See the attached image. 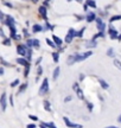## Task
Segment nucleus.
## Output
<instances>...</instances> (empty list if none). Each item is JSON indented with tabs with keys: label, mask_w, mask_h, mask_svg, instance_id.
I'll use <instances>...</instances> for the list:
<instances>
[{
	"label": "nucleus",
	"mask_w": 121,
	"mask_h": 128,
	"mask_svg": "<svg viewBox=\"0 0 121 128\" xmlns=\"http://www.w3.org/2000/svg\"><path fill=\"white\" fill-rule=\"evenodd\" d=\"M92 55H93V52H92V51H87V52L81 54V55H75V62H81V61H84V59H87L88 57H90Z\"/></svg>",
	"instance_id": "1"
},
{
	"label": "nucleus",
	"mask_w": 121,
	"mask_h": 128,
	"mask_svg": "<svg viewBox=\"0 0 121 128\" xmlns=\"http://www.w3.org/2000/svg\"><path fill=\"white\" fill-rule=\"evenodd\" d=\"M47 90H49V80H47V78H44V80H43V83H42V87H40V89H39V95L47 94Z\"/></svg>",
	"instance_id": "2"
},
{
	"label": "nucleus",
	"mask_w": 121,
	"mask_h": 128,
	"mask_svg": "<svg viewBox=\"0 0 121 128\" xmlns=\"http://www.w3.org/2000/svg\"><path fill=\"white\" fill-rule=\"evenodd\" d=\"M76 36V31H75L74 28H70L69 30V32H68V35L65 37V43H71V40H73V38Z\"/></svg>",
	"instance_id": "3"
},
{
	"label": "nucleus",
	"mask_w": 121,
	"mask_h": 128,
	"mask_svg": "<svg viewBox=\"0 0 121 128\" xmlns=\"http://www.w3.org/2000/svg\"><path fill=\"white\" fill-rule=\"evenodd\" d=\"M96 26L99 28V31H104V28H106V24L103 23V20L101 18H96Z\"/></svg>",
	"instance_id": "4"
},
{
	"label": "nucleus",
	"mask_w": 121,
	"mask_h": 128,
	"mask_svg": "<svg viewBox=\"0 0 121 128\" xmlns=\"http://www.w3.org/2000/svg\"><path fill=\"white\" fill-rule=\"evenodd\" d=\"M0 106H1V109L5 110L6 109V106H7V102H6V94L4 92L0 97Z\"/></svg>",
	"instance_id": "5"
},
{
	"label": "nucleus",
	"mask_w": 121,
	"mask_h": 128,
	"mask_svg": "<svg viewBox=\"0 0 121 128\" xmlns=\"http://www.w3.org/2000/svg\"><path fill=\"white\" fill-rule=\"evenodd\" d=\"M26 51H28L26 46H24V45L17 46V52H18L20 56H25V55H26Z\"/></svg>",
	"instance_id": "6"
},
{
	"label": "nucleus",
	"mask_w": 121,
	"mask_h": 128,
	"mask_svg": "<svg viewBox=\"0 0 121 128\" xmlns=\"http://www.w3.org/2000/svg\"><path fill=\"white\" fill-rule=\"evenodd\" d=\"M38 11H39V13H40V16L43 17V19H44V20H47V9H45L44 6H40V7H39V9H38Z\"/></svg>",
	"instance_id": "7"
},
{
	"label": "nucleus",
	"mask_w": 121,
	"mask_h": 128,
	"mask_svg": "<svg viewBox=\"0 0 121 128\" xmlns=\"http://www.w3.org/2000/svg\"><path fill=\"white\" fill-rule=\"evenodd\" d=\"M96 19V16H95V13L94 12H90V13H88V16H87V21L88 23H92Z\"/></svg>",
	"instance_id": "8"
},
{
	"label": "nucleus",
	"mask_w": 121,
	"mask_h": 128,
	"mask_svg": "<svg viewBox=\"0 0 121 128\" xmlns=\"http://www.w3.org/2000/svg\"><path fill=\"white\" fill-rule=\"evenodd\" d=\"M17 63L20 64V65H23V66H28V65H30V64H28V61L24 59V58H18V59H17Z\"/></svg>",
	"instance_id": "9"
},
{
	"label": "nucleus",
	"mask_w": 121,
	"mask_h": 128,
	"mask_svg": "<svg viewBox=\"0 0 121 128\" xmlns=\"http://www.w3.org/2000/svg\"><path fill=\"white\" fill-rule=\"evenodd\" d=\"M52 39H54V42H55V44H56L57 46H61V45H62V43H63V42H62V39H61V38H58L56 35H54V36H52Z\"/></svg>",
	"instance_id": "10"
},
{
	"label": "nucleus",
	"mask_w": 121,
	"mask_h": 128,
	"mask_svg": "<svg viewBox=\"0 0 121 128\" xmlns=\"http://www.w3.org/2000/svg\"><path fill=\"white\" fill-rule=\"evenodd\" d=\"M64 122H65V125H66L68 127H82V126H80V125H75V123H71V122L69 121V119H68V118H64Z\"/></svg>",
	"instance_id": "11"
},
{
	"label": "nucleus",
	"mask_w": 121,
	"mask_h": 128,
	"mask_svg": "<svg viewBox=\"0 0 121 128\" xmlns=\"http://www.w3.org/2000/svg\"><path fill=\"white\" fill-rule=\"evenodd\" d=\"M109 35H111V38H112V39H116V38H118V32H116V30H114V28H111V30H109Z\"/></svg>",
	"instance_id": "12"
},
{
	"label": "nucleus",
	"mask_w": 121,
	"mask_h": 128,
	"mask_svg": "<svg viewBox=\"0 0 121 128\" xmlns=\"http://www.w3.org/2000/svg\"><path fill=\"white\" fill-rule=\"evenodd\" d=\"M59 71H61V69H59V66H57L56 69H55V71H54V75H52V78H54V80H57V78H58Z\"/></svg>",
	"instance_id": "13"
},
{
	"label": "nucleus",
	"mask_w": 121,
	"mask_h": 128,
	"mask_svg": "<svg viewBox=\"0 0 121 128\" xmlns=\"http://www.w3.org/2000/svg\"><path fill=\"white\" fill-rule=\"evenodd\" d=\"M99 82H100V84H101V87H102L103 89H108V88H109V84L106 82V81H103V80H99Z\"/></svg>",
	"instance_id": "14"
},
{
	"label": "nucleus",
	"mask_w": 121,
	"mask_h": 128,
	"mask_svg": "<svg viewBox=\"0 0 121 128\" xmlns=\"http://www.w3.org/2000/svg\"><path fill=\"white\" fill-rule=\"evenodd\" d=\"M6 24H7V25H14V19L12 18V17H6Z\"/></svg>",
	"instance_id": "15"
},
{
	"label": "nucleus",
	"mask_w": 121,
	"mask_h": 128,
	"mask_svg": "<svg viewBox=\"0 0 121 128\" xmlns=\"http://www.w3.org/2000/svg\"><path fill=\"white\" fill-rule=\"evenodd\" d=\"M87 5L90 6V7H93V9L96 7V2H95L94 0H87Z\"/></svg>",
	"instance_id": "16"
},
{
	"label": "nucleus",
	"mask_w": 121,
	"mask_h": 128,
	"mask_svg": "<svg viewBox=\"0 0 121 128\" xmlns=\"http://www.w3.org/2000/svg\"><path fill=\"white\" fill-rule=\"evenodd\" d=\"M32 30H33V32H40V31L43 30V27H42L40 25H35Z\"/></svg>",
	"instance_id": "17"
},
{
	"label": "nucleus",
	"mask_w": 121,
	"mask_h": 128,
	"mask_svg": "<svg viewBox=\"0 0 121 128\" xmlns=\"http://www.w3.org/2000/svg\"><path fill=\"white\" fill-rule=\"evenodd\" d=\"M114 65H115L119 70H121V62L119 59H114Z\"/></svg>",
	"instance_id": "18"
},
{
	"label": "nucleus",
	"mask_w": 121,
	"mask_h": 128,
	"mask_svg": "<svg viewBox=\"0 0 121 128\" xmlns=\"http://www.w3.org/2000/svg\"><path fill=\"white\" fill-rule=\"evenodd\" d=\"M76 91H77V96H78V99H83V92H82V90L80 89V88H77L76 89Z\"/></svg>",
	"instance_id": "19"
},
{
	"label": "nucleus",
	"mask_w": 121,
	"mask_h": 128,
	"mask_svg": "<svg viewBox=\"0 0 121 128\" xmlns=\"http://www.w3.org/2000/svg\"><path fill=\"white\" fill-rule=\"evenodd\" d=\"M87 45H88V47H95V46H96V42H95L94 39H92V42L87 43Z\"/></svg>",
	"instance_id": "20"
},
{
	"label": "nucleus",
	"mask_w": 121,
	"mask_h": 128,
	"mask_svg": "<svg viewBox=\"0 0 121 128\" xmlns=\"http://www.w3.org/2000/svg\"><path fill=\"white\" fill-rule=\"evenodd\" d=\"M52 58H54L55 62H58V59H59V54H58V52H54V54H52Z\"/></svg>",
	"instance_id": "21"
},
{
	"label": "nucleus",
	"mask_w": 121,
	"mask_h": 128,
	"mask_svg": "<svg viewBox=\"0 0 121 128\" xmlns=\"http://www.w3.org/2000/svg\"><path fill=\"white\" fill-rule=\"evenodd\" d=\"M120 19H121V16H113L112 18H111V23L116 21V20H120Z\"/></svg>",
	"instance_id": "22"
},
{
	"label": "nucleus",
	"mask_w": 121,
	"mask_h": 128,
	"mask_svg": "<svg viewBox=\"0 0 121 128\" xmlns=\"http://www.w3.org/2000/svg\"><path fill=\"white\" fill-rule=\"evenodd\" d=\"M100 37H103V31H100L97 35H95V36L93 37V39L95 40V39H97V38H100Z\"/></svg>",
	"instance_id": "23"
},
{
	"label": "nucleus",
	"mask_w": 121,
	"mask_h": 128,
	"mask_svg": "<svg viewBox=\"0 0 121 128\" xmlns=\"http://www.w3.org/2000/svg\"><path fill=\"white\" fill-rule=\"evenodd\" d=\"M44 108H45L47 110H49V111L51 110V108H50V103H49L47 101H44Z\"/></svg>",
	"instance_id": "24"
},
{
	"label": "nucleus",
	"mask_w": 121,
	"mask_h": 128,
	"mask_svg": "<svg viewBox=\"0 0 121 128\" xmlns=\"http://www.w3.org/2000/svg\"><path fill=\"white\" fill-rule=\"evenodd\" d=\"M33 46H35V47H37V49H39V46H40L39 40H37V39H33Z\"/></svg>",
	"instance_id": "25"
},
{
	"label": "nucleus",
	"mask_w": 121,
	"mask_h": 128,
	"mask_svg": "<svg viewBox=\"0 0 121 128\" xmlns=\"http://www.w3.org/2000/svg\"><path fill=\"white\" fill-rule=\"evenodd\" d=\"M26 88H28V83H24V84L20 87V89H19V92H23L24 90H25V89H26Z\"/></svg>",
	"instance_id": "26"
},
{
	"label": "nucleus",
	"mask_w": 121,
	"mask_h": 128,
	"mask_svg": "<svg viewBox=\"0 0 121 128\" xmlns=\"http://www.w3.org/2000/svg\"><path fill=\"white\" fill-rule=\"evenodd\" d=\"M83 32H84V27H82V28H81V31H78V32L76 33V36H77V37H80V38H81V37L83 36Z\"/></svg>",
	"instance_id": "27"
},
{
	"label": "nucleus",
	"mask_w": 121,
	"mask_h": 128,
	"mask_svg": "<svg viewBox=\"0 0 121 128\" xmlns=\"http://www.w3.org/2000/svg\"><path fill=\"white\" fill-rule=\"evenodd\" d=\"M107 56H108V57H113V56H114V51H113V49H109V50L107 51Z\"/></svg>",
	"instance_id": "28"
},
{
	"label": "nucleus",
	"mask_w": 121,
	"mask_h": 128,
	"mask_svg": "<svg viewBox=\"0 0 121 128\" xmlns=\"http://www.w3.org/2000/svg\"><path fill=\"white\" fill-rule=\"evenodd\" d=\"M26 44H28V47H31V46H33V40H32V39H28Z\"/></svg>",
	"instance_id": "29"
},
{
	"label": "nucleus",
	"mask_w": 121,
	"mask_h": 128,
	"mask_svg": "<svg viewBox=\"0 0 121 128\" xmlns=\"http://www.w3.org/2000/svg\"><path fill=\"white\" fill-rule=\"evenodd\" d=\"M47 44H49L50 46H51V47H56V44H55V43H52L50 39H47Z\"/></svg>",
	"instance_id": "30"
},
{
	"label": "nucleus",
	"mask_w": 121,
	"mask_h": 128,
	"mask_svg": "<svg viewBox=\"0 0 121 128\" xmlns=\"http://www.w3.org/2000/svg\"><path fill=\"white\" fill-rule=\"evenodd\" d=\"M18 84H19V80H14L13 82L11 83V87H17Z\"/></svg>",
	"instance_id": "31"
},
{
	"label": "nucleus",
	"mask_w": 121,
	"mask_h": 128,
	"mask_svg": "<svg viewBox=\"0 0 121 128\" xmlns=\"http://www.w3.org/2000/svg\"><path fill=\"white\" fill-rule=\"evenodd\" d=\"M26 57H28V61H30V59H31V50H28V51H26Z\"/></svg>",
	"instance_id": "32"
},
{
	"label": "nucleus",
	"mask_w": 121,
	"mask_h": 128,
	"mask_svg": "<svg viewBox=\"0 0 121 128\" xmlns=\"http://www.w3.org/2000/svg\"><path fill=\"white\" fill-rule=\"evenodd\" d=\"M25 68H26V69H25V75H24V76H25V77H28V71H30V65H28V66H25Z\"/></svg>",
	"instance_id": "33"
},
{
	"label": "nucleus",
	"mask_w": 121,
	"mask_h": 128,
	"mask_svg": "<svg viewBox=\"0 0 121 128\" xmlns=\"http://www.w3.org/2000/svg\"><path fill=\"white\" fill-rule=\"evenodd\" d=\"M28 118H30L31 120H33V121H37L38 120V118L37 116H35V115H28Z\"/></svg>",
	"instance_id": "34"
},
{
	"label": "nucleus",
	"mask_w": 121,
	"mask_h": 128,
	"mask_svg": "<svg viewBox=\"0 0 121 128\" xmlns=\"http://www.w3.org/2000/svg\"><path fill=\"white\" fill-rule=\"evenodd\" d=\"M40 127H43V128L50 127V125H49V123H44V122H43V123H40Z\"/></svg>",
	"instance_id": "35"
},
{
	"label": "nucleus",
	"mask_w": 121,
	"mask_h": 128,
	"mask_svg": "<svg viewBox=\"0 0 121 128\" xmlns=\"http://www.w3.org/2000/svg\"><path fill=\"white\" fill-rule=\"evenodd\" d=\"M42 71H43L42 66H38V76H39V75H42Z\"/></svg>",
	"instance_id": "36"
},
{
	"label": "nucleus",
	"mask_w": 121,
	"mask_h": 128,
	"mask_svg": "<svg viewBox=\"0 0 121 128\" xmlns=\"http://www.w3.org/2000/svg\"><path fill=\"white\" fill-rule=\"evenodd\" d=\"M4 44H5V45H9V44H11V42H9V39H5V40H4Z\"/></svg>",
	"instance_id": "37"
},
{
	"label": "nucleus",
	"mask_w": 121,
	"mask_h": 128,
	"mask_svg": "<svg viewBox=\"0 0 121 128\" xmlns=\"http://www.w3.org/2000/svg\"><path fill=\"white\" fill-rule=\"evenodd\" d=\"M88 108H89V110L92 111V110H93V104H92V103H88Z\"/></svg>",
	"instance_id": "38"
},
{
	"label": "nucleus",
	"mask_w": 121,
	"mask_h": 128,
	"mask_svg": "<svg viewBox=\"0 0 121 128\" xmlns=\"http://www.w3.org/2000/svg\"><path fill=\"white\" fill-rule=\"evenodd\" d=\"M70 100H71V96H68V97H65V102H69Z\"/></svg>",
	"instance_id": "39"
},
{
	"label": "nucleus",
	"mask_w": 121,
	"mask_h": 128,
	"mask_svg": "<svg viewBox=\"0 0 121 128\" xmlns=\"http://www.w3.org/2000/svg\"><path fill=\"white\" fill-rule=\"evenodd\" d=\"M9 102H11V106H13V97L12 96L9 97Z\"/></svg>",
	"instance_id": "40"
},
{
	"label": "nucleus",
	"mask_w": 121,
	"mask_h": 128,
	"mask_svg": "<svg viewBox=\"0 0 121 128\" xmlns=\"http://www.w3.org/2000/svg\"><path fill=\"white\" fill-rule=\"evenodd\" d=\"M28 128H35L36 127V125H28Z\"/></svg>",
	"instance_id": "41"
},
{
	"label": "nucleus",
	"mask_w": 121,
	"mask_h": 128,
	"mask_svg": "<svg viewBox=\"0 0 121 128\" xmlns=\"http://www.w3.org/2000/svg\"><path fill=\"white\" fill-rule=\"evenodd\" d=\"M0 20H4V14L0 12Z\"/></svg>",
	"instance_id": "42"
},
{
	"label": "nucleus",
	"mask_w": 121,
	"mask_h": 128,
	"mask_svg": "<svg viewBox=\"0 0 121 128\" xmlns=\"http://www.w3.org/2000/svg\"><path fill=\"white\" fill-rule=\"evenodd\" d=\"M1 75H4V69H2V68H0V76H1Z\"/></svg>",
	"instance_id": "43"
},
{
	"label": "nucleus",
	"mask_w": 121,
	"mask_h": 128,
	"mask_svg": "<svg viewBox=\"0 0 121 128\" xmlns=\"http://www.w3.org/2000/svg\"><path fill=\"white\" fill-rule=\"evenodd\" d=\"M83 9H84V11H87V9H88V5H87V4L83 6Z\"/></svg>",
	"instance_id": "44"
},
{
	"label": "nucleus",
	"mask_w": 121,
	"mask_h": 128,
	"mask_svg": "<svg viewBox=\"0 0 121 128\" xmlns=\"http://www.w3.org/2000/svg\"><path fill=\"white\" fill-rule=\"evenodd\" d=\"M49 125H50V127H52V128L55 127V125H54V123H52V122H50V123H49Z\"/></svg>",
	"instance_id": "45"
},
{
	"label": "nucleus",
	"mask_w": 121,
	"mask_h": 128,
	"mask_svg": "<svg viewBox=\"0 0 121 128\" xmlns=\"http://www.w3.org/2000/svg\"><path fill=\"white\" fill-rule=\"evenodd\" d=\"M49 2H50V0H45V2H44V4H45V5H47Z\"/></svg>",
	"instance_id": "46"
},
{
	"label": "nucleus",
	"mask_w": 121,
	"mask_h": 128,
	"mask_svg": "<svg viewBox=\"0 0 121 128\" xmlns=\"http://www.w3.org/2000/svg\"><path fill=\"white\" fill-rule=\"evenodd\" d=\"M118 121H119V122H120V123H121V115H120V116H119V119H118Z\"/></svg>",
	"instance_id": "47"
},
{
	"label": "nucleus",
	"mask_w": 121,
	"mask_h": 128,
	"mask_svg": "<svg viewBox=\"0 0 121 128\" xmlns=\"http://www.w3.org/2000/svg\"><path fill=\"white\" fill-rule=\"evenodd\" d=\"M118 39H119V40H121V35H120V36H118Z\"/></svg>",
	"instance_id": "48"
},
{
	"label": "nucleus",
	"mask_w": 121,
	"mask_h": 128,
	"mask_svg": "<svg viewBox=\"0 0 121 128\" xmlns=\"http://www.w3.org/2000/svg\"><path fill=\"white\" fill-rule=\"evenodd\" d=\"M77 1H82V0H77Z\"/></svg>",
	"instance_id": "49"
},
{
	"label": "nucleus",
	"mask_w": 121,
	"mask_h": 128,
	"mask_svg": "<svg viewBox=\"0 0 121 128\" xmlns=\"http://www.w3.org/2000/svg\"><path fill=\"white\" fill-rule=\"evenodd\" d=\"M68 1H71V0H68Z\"/></svg>",
	"instance_id": "50"
}]
</instances>
